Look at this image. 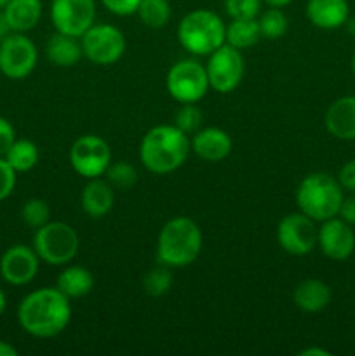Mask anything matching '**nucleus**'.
I'll list each match as a JSON object with an SVG mask.
<instances>
[{
	"instance_id": "obj_21",
	"label": "nucleus",
	"mask_w": 355,
	"mask_h": 356,
	"mask_svg": "<svg viewBox=\"0 0 355 356\" xmlns=\"http://www.w3.org/2000/svg\"><path fill=\"white\" fill-rule=\"evenodd\" d=\"M45 56L52 65L59 66V68L75 66L84 58L80 38L56 31L54 35L49 37L47 44H45Z\"/></svg>"
},
{
	"instance_id": "obj_33",
	"label": "nucleus",
	"mask_w": 355,
	"mask_h": 356,
	"mask_svg": "<svg viewBox=\"0 0 355 356\" xmlns=\"http://www.w3.org/2000/svg\"><path fill=\"white\" fill-rule=\"evenodd\" d=\"M17 172L7 163L3 156H0V202L7 200L16 188Z\"/></svg>"
},
{
	"instance_id": "obj_32",
	"label": "nucleus",
	"mask_w": 355,
	"mask_h": 356,
	"mask_svg": "<svg viewBox=\"0 0 355 356\" xmlns=\"http://www.w3.org/2000/svg\"><path fill=\"white\" fill-rule=\"evenodd\" d=\"M261 3V0H225V10L230 19H256Z\"/></svg>"
},
{
	"instance_id": "obj_35",
	"label": "nucleus",
	"mask_w": 355,
	"mask_h": 356,
	"mask_svg": "<svg viewBox=\"0 0 355 356\" xmlns=\"http://www.w3.org/2000/svg\"><path fill=\"white\" fill-rule=\"evenodd\" d=\"M16 139L17 138L14 125L6 117H0V156H3L9 152V148Z\"/></svg>"
},
{
	"instance_id": "obj_39",
	"label": "nucleus",
	"mask_w": 355,
	"mask_h": 356,
	"mask_svg": "<svg viewBox=\"0 0 355 356\" xmlns=\"http://www.w3.org/2000/svg\"><path fill=\"white\" fill-rule=\"evenodd\" d=\"M0 356H17V350L10 343L0 339Z\"/></svg>"
},
{
	"instance_id": "obj_22",
	"label": "nucleus",
	"mask_w": 355,
	"mask_h": 356,
	"mask_svg": "<svg viewBox=\"0 0 355 356\" xmlns=\"http://www.w3.org/2000/svg\"><path fill=\"white\" fill-rule=\"evenodd\" d=\"M42 9V0H10L3 9V16L10 30L16 33H26L40 23Z\"/></svg>"
},
{
	"instance_id": "obj_2",
	"label": "nucleus",
	"mask_w": 355,
	"mask_h": 356,
	"mask_svg": "<svg viewBox=\"0 0 355 356\" xmlns=\"http://www.w3.org/2000/svg\"><path fill=\"white\" fill-rule=\"evenodd\" d=\"M191 152L190 136L176 125H155L139 145V160L152 174H171L187 162Z\"/></svg>"
},
{
	"instance_id": "obj_9",
	"label": "nucleus",
	"mask_w": 355,
	"mask_h": 356,
	"mask_svg": "<svg viewBox=\"0 0 355 356\" xmlns=\"http://www.w3.org/2000/svg\"><path fill=\"white\" fill-rule=\"evenodd\" d=\"M84 56L100 66L115 65L125 52V37L113 24L94 23L80 37Z\"/></svg>"
},
{
	"instance_id": "obj_18",
	"label": "nucleus",
	"mask_w": 355,
	"mask_h": 356,
	"mask_svg": "<svg viewBox=\"0 0 355 356\" xmlns=\"http://www.w3.org/2000/svg\"><path fill=\"white\" fill-rule=\"evenodd\" d=\"M306 17L320 30H336L347 24L350 17L348 0H308Z\"/></svg>"
},
{
	"instance_id": "obj_23",
	"label": "nucleus",
	"mask_w": 355,
	"mask_h": 356,
	"mask_svg": "<svg viewBox=\"0 0 355 356\" xmlns=\"http://www.w3.org/2000/svg\"><path fill=\"white\" fill-rule=\"evenodd\" d=\"M56 287L70 299H79L94 289V275L84 266H66L58 275Z\"/></svg>"
},
{
	"instance_id": "obj_26",
	"label": "nucleus",
	"mask_w": 355,
	"mask_h": 356,
	"mask_svg": "<svg viewBox=\"0 0 355 356\" xmlns=\"http://www.w3.org/2000/svg\"><path fill=\"white\" fill-rule=\"evenodd\" d=\"M169 0H141L138 7V16L146 28L159 30L164 28L171 19Z\"/></svg>"
},
{
	"instance_id": "obj_17",
	"label": "nucleus",
	"mask_w": 355,
	"mask_h": 356,
	"mask_svg": "<svg viewBox=\"0 0 355 356\" xmlns=\"http://www.w3.org/2000/svg\"><path fill=\"white\" fill-rule=\"evenodd\" d=\"M324 125L333 138L341 141L355 139V96L338 97L327 108Z\"/></svg>"
},
{
	"instance_id": "obj_42",
	"label": "nucleus",
	"mask_w": 355,
	"mask_h": 356,
	"mask_svg": "<svg viewBox=\"0 0 355 356\" xmlns=\"http://www.w3.org/2000/svg\"><path fill=\"white\" fill-rule=\"evenodd\" d=\"M7 308V298H6V292L2 291V287H0V316L3 315V312H6Z\"/></svg>"
},
{
	"instance_id": "obj_11",
	"label": "nucleus",
	"mask_w": 355,
	"mask_h": 356,
	"mask_svg": "<svg viewBox=\"0 0 355 356\" xmlns=\"http://www.w3.org/2000/svg\"><path fill=\"white\" fill-rule=\"evenodd\" d=\"M38 51L24 33H10L0 42V73L10 80H23L33 73Z\"/></svg>"
},
{
	"instance_id": "obj_45",
	"label": "nucleus",
	"mask_w": 355,
	"mask_h": 356,
	"mask_svg": "<svg viewBox=\"0 0 355 356\" xmlns=\"http://www.w3.org/2000/svg\"><path fill=\"white\" fill-rule=\"evenodd\" d=\"M352 73H354L355 76V51H354V56H352Z\"/></svg>"
},
{
	"instance_id": "obj_36",
	"label": "nucleus",
	"mask_w": 355,
	"mask_h": 356,
	"mask_svg": "<svg viewBox=\"0 0 355 356\" xmlns=\"http://www.w3.org/2000/svg\"><path fill=\"white\" fill-rule=\"evenodd\" d=\"M336 179L345 191L355 193V159L348 160V162L341 167Z\"/></svg>"
},
{
	"instance_id": "obj_16",
	"label": "nucleus",
	"mask_w": 355,
	"mask_h": 356,
	"mask_svg": "<svg viewBox=\"0 0 355 356\" xmlns=\"http://www.w3.org/2000/svg\"><path fill=\"white\" fill-rule=\"evenodd\" d=\"M190 143L191 152L204 162H221L232 153L233 148L230 134L219 127L198 129Z\"/></svg>"
},
{
	"instance_id": "obj_7",
	"label": "nucleus",
	"mask_w": 355,
	"mask_h": 356,
	"mask_svg": "<svg viewBox=\"0 0 355 356\" xmlns=\"http://www.w3.org/2000/svg\"><path fill=\"white\" fill-rule=\"evenodd\" d=\"M166 87L171 97L180 104L198 103L211 89L205 65L191 58L174 63L167 72Z\"/></svg>"
},
{
	"instance_id": "obj_15",
	"label": "nucleus",
	"mask_w": 355,
	"mask_h": 356,
	"mask_svg": "<svg viewBox=\"0 0 355 356\" xmlns=\"http://www.w3.org/2000/svg\"><path fill=\"white\" fill-rule=\"evenodd\" d=\"M317 245L329 259L347 261L355 250V233L347 221L336 216L322 221L317 236Z\"/></svg>"
},
{
	"instance_id": "obj_24",
	"label": "nucleus",
	"mask_w": 355,
	"mask_h": 356,
	"mask_svg": "<svg viewBox=\"0 0 355 356\" xmlns=\"http://www.w3.org/2000/svg\"><path fill=\"white\" fill-rule=\"evenodd\" d=\"M261 38L260 24L256 19H232L226 24V42L225 44L244 51L253 47Z\"/></svg>"
},
{
	"instance_id": "obj_14",
	"label": "nucleus",
	"mask_w": 355,
	"mask_h": 356,
	"mask_svg": "<svg viewBox=\"0 0 355 356\" xmlns=\"http://www.w3.org/2000/svg\"><path fill=\"white\" fill-rule=\"evenodd\" d=\"M40 268V257L33 247L16 243L0 257V277L13 287H24L35 280Z\"/></svg>"
},
{
	"instance_id": "obj_37",
	"label": "nucleus",
	"mask_w": 355,
	"mask_h": 356,
	"mask_svg": "<svg viewBox=\"0 0 355 356\" xmlns=\"http://www.w3.org/2000/svg\"><path fill=\"white\" fill-rule=\"evenodd\" d=\"M338 216H340L343 221H347L350 226H355V193L343 198L340 207V214Z\"/></svg>"
},
{
	"instance_id": "obj_1",
	"label": "nucleus",
	"mask_w": 355,
	"mask_h": 356,
	"mask_svg": "<svg viewBox=\"0 0 355 356\" xmlns=\"http://www.w3.org/2000/svg\"><path fill=\"white\" fill-rule=\"evenodd\" d=\"M72 320V305L58 287L31 291L17 306L19 327L31 337L51 339L59 336Z\"/></svg>"
},
{
	"instance_id": "obj_13",
	"label": "nucleus",
	"mask_w": 355,
	"mask_h": 356,
	"mask_svg": "<svg viewBox=\"0 0 355 356\" xmlns=\"http://www.w3.org/2000/svg\"><path fill=\"white\" fill-rule=\"evenodd\" d=\"M49 14L56 31L80 38L96 19V0H52Z\"/></svg>"
},
{
	"instance_id": "obj_25",
	"label": "nucleus",
	"mask_w": 355,
	"mask_h": 356,
	"mask_svg": "<svg viewBox=\"0 0 355 356\" xmlns=\"http://www.w3.org/2000/svg\"><path fill=\"white\" fill-rule=\"evenodd\" d=\"M38 156H40L38 146L33 141H30V139H16L9 148V152L3 155V159L17 174H21L33 169L38 163Z\"/></svg>"
},
{
	"instance_id": "obj_27",
	"label": "nucleus",
	"mask_w": 355,
	"mask_h": 356,
	"mask_svg": "<svg viewBox=\"0 0 355 356\" xmlns=\"http://www.w3.org/2000/svg\"><path fill=\"white\" fill-rule=\"evenodd\" d=\"M261 37L267 40H278L289 30V19L281 7H268L258 16Z\"/></svg>"
},
{
	"instance_id": "obj_30",
	"label": "nucleus",
	"mask_w": 355,
	"mask_h": 356,
	"mask_svg": "<svg viewBox=\"0 0 355 356\" xmlns=\"http://www.w3.org/2000/svg\"><path fill=\"white\" fill-rule=\"evenodd\" d=\"M21 219L31 229H38L47 225L51 219V207L42 198H30L21 207Z\"/></svg>"
},
{
	"instance_id": "obj_43",
	"label": "nucleus",
	"mask_w": 355,
	"mask_h": 356,
	"mask_svg": "<svg viewBox=\"0 0 355 356\" xmlns=\"http://www.w3.org/2000/svg\"><path fill=\"white\" fill-rule=\"evenodd\" d=\"M347 26H348V30L352 31V33H355V17H354V19H350V17H348Z\"/></svg>"
},
{
	"instance_id": "obj_31",
	"label": "nucleus",
	"mask_w": 355,
	"mask_h": 356,
	"mask_svg": "<svg viewBox=\"0 0 355 356\" xmlns=\"http://www.w3.org/2000/svg\"><path fill=\"white\" fill-rule=\"evenodd\" d=\"M202 118H204V115H202V110L197 106V103L181 104V108L174 115V125L184 134L190 136L200 129Z\"/></svg>"
},
{
	"instance_id": "obj_38",
	"label": "nucleus",
	"mask_w": 355,
	"mask_h": 356,
	"mask_svg": "<svg viewBox=\"0 0 355 356\" xmlns=\"http://www.w3.org/2000/svg\"><path fill=\"white\" fill-rule=\"evenodd\" d=\"M10 33H14V31L10 30L9 23H7L6 16H3V10H0V42H2L6 37H9Z\"/></svg>"
},
{
	"instance_id": "obj_4",
	"label": "nucleus",
	"mask_w": 355,
	"mask_h": 356,
	"mask_svg": "<svg viewBox=\"0 0 355 356\" xmlns=\"http://www.w3.org/2000/svg\"><path fill=\"white\" fill-rule=\"evenodd\" d=\"M345 190L336 177L327 172L308 174L296 190V204L299 212L315 222L327 221L340 214Z\"/></svg>"
},
{
	"instance_id": "obj_10",
	"label": "nucleus",
	"mask_w": 355,
	"mask_h": 356,
	"mask_svg": "<svg viewBox=\"0 0 355 356\" xmlns=\"http://www.w3.org/2000/svg\"><path fill=\"white\" fill-rule=\"evenodd\" d=\"M70 163L86 179L104 176L111 163L110 145L101 136L84 134L70 148Z\"/></svg>"
},
{
	"instance_id": "obj_5",
	"label": "nucleus",
	"mask_w": 355,
	"mask_h": 356,
	"mask_svg": "<svg viewBox=\"0 0 355 356\" xmlns=\"http://www.w3.org/2000/svg\"><path fill=\"white\" fill-rule=\"evenodd\" d=\"M178 40L191 56H209L226 42V24L214 10H190L178 24Z\"/></svg>"
},
{
	"instance_id": "obj_34",
	"label": "nucleus",
	"mask_w": 355,
	"mask_h": 356,
	"mask_svg": "<svg viewBox=\"0 0 355 356\" xmlns=\"http://www.w3.org/2000/svg\"><path fill=\"white\" fill-rule=\"evenodd\" d=\"M101 3H103V7L108 13L125 17L138 13L141 0H101Z\"/></svg>"
},
{
	"instance_id": "obj_40",
	"label": "nucleus",
	"mask_w": 355,
	"mask_h": 356,
	"mask_svg": "<svg viewBox=\"0 0 355 356\" xmlns=\"http://www.w3.org/2000/svg\"><path fill=\"white\" fill-rule=\"evenodd\" d=\"M301 356H331L327 350H322V348H306V350L299 351Z\"/></svg>"
},
{
	"instance_id": "obj_29",
	"label": "nucleus",
	"mask_w": 355,
	"mask_h": 356,
	"mask_svg": "<svg viewBox=\"0 0 355 356\" xmlns=\"http://www.w3.org/2000/svg\"><path fill=\"white\" fill-rule=\"evenodd\" d=\"M104 176H106L108 183L113 186V190L127 191L138 183V170H136V167L132 163L124 162V160L111 162Z\"/></svg>"
},
{
	"instance_id": "obj_6",
	"label": "nucleus",
	"mask_w": 355,
	"mask_h": 356,
	"mask_svg": "<svg viewBox=\"0 0 355 356\" xmlns=\"http://www.w3.org/2000/svg\"><path fill=\"white\" fill-rule=\"evenodd\" d=\"M31 247L42 263L49 266H66L79 254L80 238L73 226L63 221H49L42 228L35 229Z\"/></svg>"
},
{
	"instance_id": "obj_28",
	"label": "nucleus",
	"mask_w": 355,
	"mask_h": 356,
	"mask_svg": "<svg viewBox=\"0 0 355 356\" xmlns=\"http://www.w3.org/2000/svg\"><path fill=\"white\" fill-rule=\"evenodd\" d=\"M173 273H171L169 266L159 264L157 268L150 270L143 278V289H145L146 296L150 298H162L173 287Z\"/></svg>"
},
{
	"instance_id": "obj_3",
	"label": "nucleus",
	"mask_w": 355,
	"mask_h": 356,
	"mask_svg": "<svg viewBox=\"0 0 355 356\" xmlns=\"http://www.w3.org/2000/svg\"><path fill=\"white\" fill-rule=\"evenodd\" d=\"M202 229L194 219L178 216L162 226L157 238V261L169 268L190 266L200 256Z\"/></svg>"
},
{
	"instance_id": "obj_12",
	"label": "nucleus",
	"mask_w": 355,
	"mask_h": 356,
	"mask_svg": "<svg viewBox=\"0 0 355 356\" xmlns=\"http://www.w3.org/2000/svg\"><path fill=\"white\" fill-rule=\"evenodd\" d=\"M319 228L315 221L303 212L287 214L277 226V242L291 256H305L317 247Z\"/></svg>"
},
{
	"instance_id": "obj_41",
	"label": "nucleus",
	"mask_w": 355,
	"mask_h": 356,
	"mask_svg": "<svg viewBox=\"0 0 355 356\" xmlns=\"http://www.w3.org/2000/svg\"><path fill=\"white\" fill-rule=\"evenodd\" d=\"M261 2L263 3H267L268 7H285V6H289V3H292L294 2V0H261Z\"/></svg>"
},
{
	"instance_id": "obj_20",
	"label": "nucleus",
	"mask_w": 355,
	"mask_h": 356,
	"mask_svg": "<svg viewBox=\"0 0 355 356\" xmlns=\"http://www.w3.org/2000/svg\"><path fill=\"white\" fill-rule=\"evenodd\" d=\"M331 299H333L331 287L319 278H306L299 282L292 292V301L305 313L324 312L331 305Z\"/></svg>"
},
{
	"instance_id": "obj_44",
	"label": "nucleus",
	"mask_w": 355,
	"mask_h": 356,
	"mask_svg": "<svg viewBox=\"0 0 355 356\" xmlns=\"http://www.w3.org/2000/svg\"><path fill=\"white\" fill-rule=\"evenodd\" d=\"M10 0H0V10H3L7 7V3H9Z\"/></svg>"
},
{
	"instance_id": "obj_8",
	"label": "nucleus",
	"mask_w": 355,
	"mask_h": 356,
	"mask_svg": "<svg viewBox=\"0 0 355 356\" xmlns=\"http://www.w3.org/2000/svg\"><path fill=\"white\" fill-rule=\"evenodd\" d=\"M207 72L209 87L216 92L228 94L240 86L246 73V61H244L242 51L223 44L214 52L207 56Z\"/></svg>"
},
{
	"instance_id": "obj_19",
	"label": "nucleus",
	"mask_w": 355,
	"mask_h": 356,
	"mask_svg": "<svg viewBox=\"0 0 355 356\" xmlns=\"http://www.w3.org/2000/svg\"><path fill=\"white\" fill-rule=\"evenodd\" d=\"M113 186L106 179H101V177L89 179V183L84 186L82 193H80L82 211L93 219L104 218L113 209Z\"/></svg>"
}]
</instances>
